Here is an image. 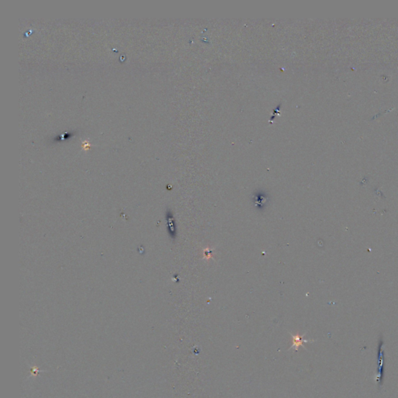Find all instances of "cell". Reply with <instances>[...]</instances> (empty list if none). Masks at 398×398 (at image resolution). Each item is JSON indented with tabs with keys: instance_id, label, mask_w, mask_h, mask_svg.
<instances>
[{
	"instance_id": "1",
	"label": "cell",
	"mask_w": 398,
	"mask_h": 398,
	"mask_svg": "<svg viewBox=\"0 0 398 398\" xmlns=\"http://www.w3.org/2000/svg\"><path fill=\"white\" fill-rule=\"evenodd\" d=\"M292 345L291 346V348H289L290 350H295V351H298L299 347H304V343H307V342H310V341H310V340H306L304 339V335H301L299 334H296V335H292Z\"/></svg>"
},
{
	"instance_id": "2",
	"label": "cell",
	"mask_w": 398,
	"mask_h": 398,
	"mask_svg": "<svg viewBox=\"0 0 398 398\" xmlns=\"http://www.w3.org/2000/svg\"><path fill=\"white\" fill-rule=\"evenodd\" d=\"M211 253H212V251H211V250H209V248H206V249H204V254L207 255L208 259H209V258H210V257H211L210 256V254Z\"/></svg>"
}]
</instances>
